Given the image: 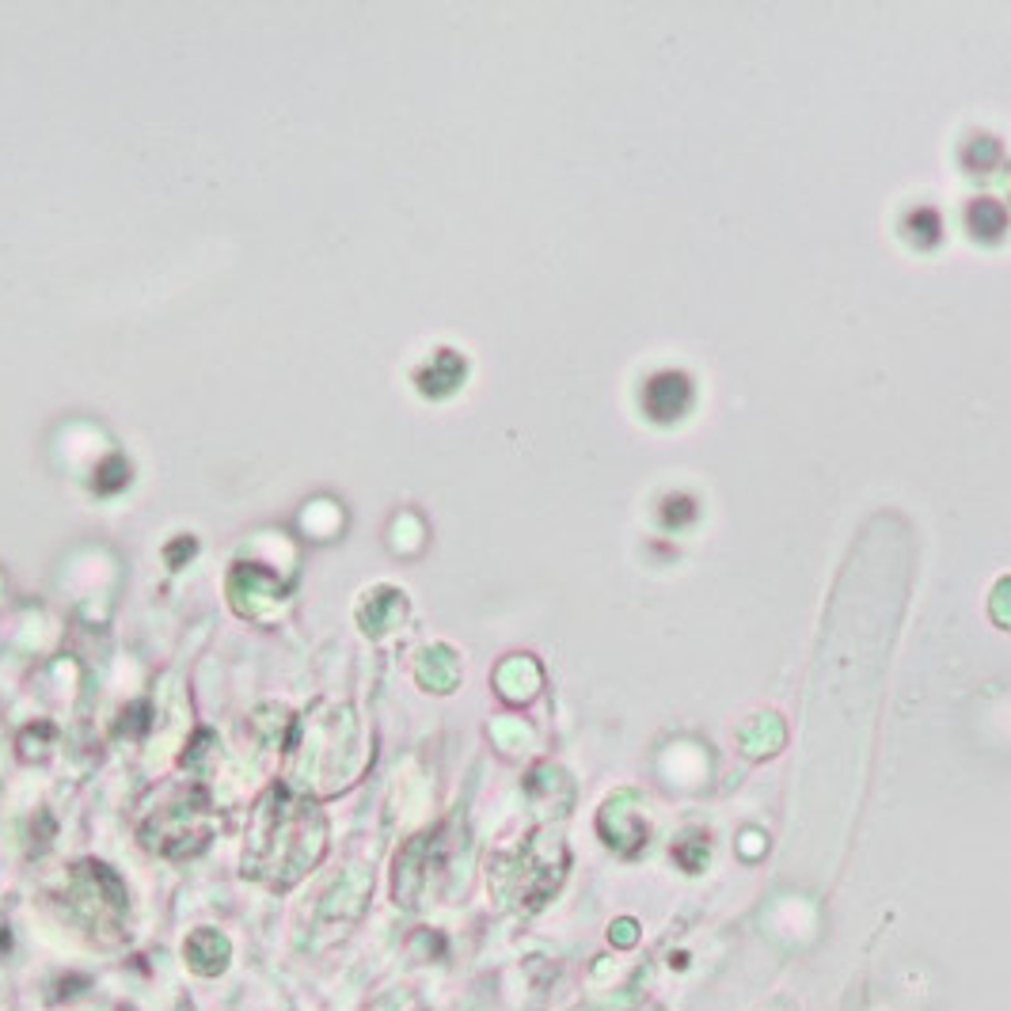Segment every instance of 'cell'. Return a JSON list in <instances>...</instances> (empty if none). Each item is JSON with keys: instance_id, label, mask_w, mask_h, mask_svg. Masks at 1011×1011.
<instances>
[{"instance_id": "obj_1", "label": "cell", "mask_w": 1011, "mask_h": 1011, "mask_svg": "<svg viewBox=\"0 0 1011 1011\" xmlns=\"http://www.w3.org/2000/svg\"><path fill=\"white\" fill-rule=\"evenodd\" d=\"M327 851V818L308 795L289 792L286 784L270 787L255 806L247 829L244 875L266 890L286 893L300 882Z\"/></svg>"}, {"instance_id": "obj_2", "label": "cell", "mask_w": 1011, "mask_h": 1011, "mask_svg": "<svg viewBox=\"0 0 1011 1011\" xmlns=\"http://www.w3.org/2000/svg\"><path fill=\"white\" fill-rule=\"evenodd\" d=\"M289 776L308 798L339 795L366 768V734L350 707H324L293 723Z\"/></svg>"}, {"instance_id": "obj_3", "label": "cell", "mask_w": 1011, "mask_h": 1011, "mask_svg": "<svg viewBox=\"0 0 1011 1011\" xmlns=\"http://www.w3.org/2000/svg\"><path fill=\"white\" fill-rule=\"evenodd\" d=\"M210 840L213 829L206 787H180L141 821V845L164 859H194L210 848Z\"/></svg>"}, {"instance_id": "obj_4", "label": "cell", "mask_w": 1011, "mask_h": 1011, "mask_svg": "<svg viewBox=\"0 0 1011 1011\" xmlns=\"http://www.w3.org/2000/svg\"><path fill=\"white\" fill-rule=\"evenodd\" d=\"M69 901L76 917L88 920L95 931L119 928L126 920V886L100 859H80L69 878Z\"/></svg>"}, {"instance_id": "obj_5", "label": "cell", "mask_w": 1011, "mask_h": 1011, "mask_svg": "<svg viewBox=\"0 0 1011 1011\" xmlns=\"http://www.w3.org/2000/svg\"><path fill=\"white\" fill-rule=\"evenodd\" d=\"M228 593H233V609L244 612V616L255 620V624H266V620L274 616V609L282 605V598H286L282 582L255 563L236 566L233 579H228Z\"/></svg>"}, {"instance_id": "obj_6", "label": "cell", "mask_w": 1011, "mask_h": 1011, "mask_svg": "<svg viewBox=\"0 0 1011 1011\" xmlns=\"http://www.w3.org/2000/svg\"><path fill=\"white\" fill-rule=\"evenodd\" d=\"M369 901V875L366 871H343L319 898V928L339 925L343 931H350L354 920L366 912Z\"/></svg>"}, {"instance_id": "obj_7", "label": "cell", "mask_w": 1011, "mask_h": 1011, "mask_svg": "<svg viewBox=\"0 0 1011 1011\" xmlns=\"http://www.w3.org/2000/svg\"><path fill=\"white\" fill-rule=\"evenodd\" d=\"M183 954H186V966H191L194 973H202V978H217V973H225L228 962H233V943L225 939V931L198 928L191 939H186Z\"/></svg>"}, {"instance_id": "obj_8", "label": "cell", "mask_w": 1011, "mask_h": 1011, "mask_svg": "<svg viewBox=\"0 0 1011 1011\" xmlns=\"http://www.w3.org/2000/svg\"><path fill=\"white\" fill-rule=\"evenodd\" d=\"M404 609H407V605H404V598H399L396 590H377V593H369V598L361 601V609H358L361 632H366V635H385L388 627L399 624Z\"/></svg>"}, {"instance_id": "obj_9", "label": "cell", "mask_w": 1011, "mask_h": 1011, "mask_svg": "<svg viewBox=\"0 0 1011 1011\" xmlns=\"http://www.w3.org/2000/svg\"><path fill=\"white\" fill-rule=\"evenodd\" d=\"M419 677L426 688H438L446 692L449 685H457V662L446 654V646H433L430 654H422L419 658Z\"/></svg>"}, {"instance_id": "obj_10", "label": "cell", "mask_w": 1011, "mask_h": 1011, "mask_svg": "<svg viewBox=\"0 0 1011 1011\" xmlns=\"http://www.w3.org/2000/svg\"><path fill=\"white\" fill-rule=\"evenodd\" d=\"M88 978H76V973H69V978H61V989L53 992V1000H69V997H80V992H88Z\"/></svg>"}, {"instance_id": "obj_11", "label": "cell", "mask_w": 1011, "mask_h": 1011, "mask_svg": "<svg viewBox=\"0 0 1011 1011\" xmlns=\"http://www.w3.org/2000/svg\"><path fill=\"white\" fill-rule=\"evenodd\" d=\"M8 954H12V931H8V925H0V958Z\"/></svg>"}]
</instances>
